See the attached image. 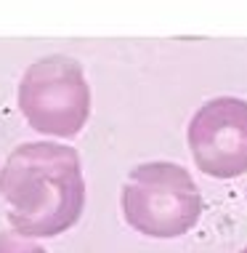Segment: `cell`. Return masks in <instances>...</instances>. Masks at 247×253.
<instances>
[{
  "mask_svg": "<svg viewBox=\"0 0 247 253\" xmlns=\"http://www.w3.org/2000/svg\"><path fill=\"white\" fill-rule=\"evenodd\" d=\"M0 195L16 235L32 240L64 235L85 211L80 152L64 141H24L3 163Z\"/></svg>",
  "mask_w": 247,
  "mask_h": 253,
  "instance_id": "obj_1",
  "label": "cell"
},
{
  "mask_svg": "<svg viewBox=\"0 0 247 253\" xmlns=\"http://www.w3.org/2000/svg\"><path fill=\"white\" fill-rule=\"evenodd\" d=\"M0 253H48L43 245L32 237L16 235V232H0Z\"/></svg>",
  "mask_w": 247,
  "mask_h": 253,
  "instance_id": "obj_5",
  "label": "cell"
},
{
  "mask_svg": "<svg viewBox=\"0 0 247 253\" xmlns=\"http://www.w3.org/2000/svg\"><path fill=\"white\" fill-rule=\"evenodd\" d=\"M197 170L218 181L247 173V99L215 96L197 107L186 128Z\"/></svg>",
  "mask_w": 247,
  "mask_h": 253,
  "instance_id": "obj_4",
  "label": "cell"
},
{
  "mask_svg": "<svg viewBox=\"0 0 247 253\" xmlns=\"http://www.w3.org/2000/svg\"><path fill=\"white\" fill-rule=\"evenodd\" d=\"M122 218L152 240H178L202 218V192L181 163L149 160L128 173L120 192Z\"/></svg>",
  "mask_w": 247,
  "mask_h": 253,
  "instance_id": "obj_2",
  "label": "cell"
},
{
  "mask_svg": "<svg viewBox=\"0 0 247 253\" xmlns=\"http://www.w3.org/2000/svg\"><path fill=\"white\" fill-rule=\"evenodd\" d=\"M239 253H247V245H245V248H242V251H239Z\"/></svg>",
  "mask_w": 247,
  "mask_h": 253,
  "instance_id": "obj_6",
  "label": "cell"
},
{
  "mask_svg": "<svg viewBox=\"0 0 247 253\" xmlns=\"http://www.w3.org/2000/svg\"><path fill=\"white\" fill-rule=\"evenodd\" d=\"M16 104L32 131L51 139H74L91 118V85L80 61L51 53L32 61L22 75Z\"/></svg>",
  "mask_w": 247,
  "mask_h": 253,
  "instance_id": "obj_3",
  "label": "cell"
}]
</instances>
